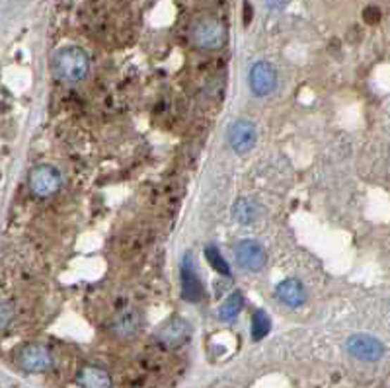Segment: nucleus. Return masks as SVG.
<instances>
[{
  "instance_id": "f257e3e1",
  "label": "nucleus",
  "mask_w": 390,
  "mask_h": 388,
  "mask_svg": "<svg viewBox=\"0 0 390 388\" xmlns=\"http://www.w3.org/2000/svg\"><path fill=\"white\" fill-rule=\"evenodd\" d=\"M53 70L65 82H80L88 76L90 59L80 47H63L53 59Z\"/></svg>"
},
{
  "instance_id": "f03ea898",
  "label": "nucleus",
  "mask_w": 390,
  "mask_h": 388,
  "mask_svg": "<svg viewBox=\"0 0 390 388\" xmlns=\"http://www.w3.org/2000/svg\"><path fill=\"white\" fill-rule=\"evenodd\" d=\"M227 25L222 24L221 20L217 18H203V20H197L189 32V39L195 47L205 51H215L221 49L222 45L227 43Z\"/></svg>"
},
{
  "instance_id": "7ed1b4c3",
  "label": "nucleus",
  "mask_w": 390,
  "mask_h": 388,
  "mask_svg": "<svg viewBox=\"0 0 390 388\" xmlns=\"http://www.w3.org/2000/svg\"><path fill=\"white\" fill-rule=\"evenodd\" d=\"M61 184H63L61 172L49 164H42L30 174V187L37 197H51L59 192Z\"/></svg>"
},
{
  "instance_id": "20e7f679",
  "label": "nucleus",
  "mask_w": 390,
  "mask_h": 388,
  "mask_svg": "<svg viewBox=\"0 0 390 388\" xmlns=\"http://www.w3.org/2000/svg\"><path fill=\"white\" fill-rule=\"evenodd\" d=\"M237 262L240 268H244L246 271H260L265 268L268 263V252L258 240H242L237 246Z\"/></svg>"
},
{
  "instance_id": "39448f33",
  "label": "nucleus",
  "mask_w": 390,
  "mask_h": 388,
  "mask_svg": "<svg viewBox=\"0 0 390 388\" xmlns=\"http://www.w3.org/2000/svg\"><path fill=\"white\" fill-rule=\"evenodd\" d=\"M18 363L27 373H42L47 371L53 365V355L45 346L30 344L22 347V351L18 353Z\"/></svg>"
},
{
  "instance_id": "423d86ee",
  "label": "nucleus",
  "mask_w": 390,
  "mask_h": 388,
  "mask_svg": "<svg viewBox=\"0 0 390 388\" xmlns=\"http://www.w3.org/2000/svg\"><path fill=\"white\" fill-rule=\"evenodd\" d=\"M348 351L361 361H377L384 355V346L369 334H356L348 339Z\"/></svg>"
},
{
  "instance_id": "0eeeda50",
  "label": "nucleus",
  "mask_w": 390,
  "mask_h": 388,
  "mask_svg": "<svg viewBox=\"0 0 390 388\" xmlns=\"http://www.w3.org/2000/svg\"><path fill=\"white\" fill-rule=\"evenodd\" d=\"M248 82H250V90L256 96L263 98V96H268V94H272L275 90V86H277V73H275V68L270 63L260 61V63H256L254 67L250 68Z\"/></svg>"
},
{
  "instance_id": "6e6552de",
  "label": "nucleus",
  "mask_w": 390,
  "mask_h": 388,
  "mask_svg": "<svg viewBox=\"0 0 390 388\" xmlns=\"http://www.w3.org/2000/svg\"><path fill=\"white\" fill-rule=\"evenodd\" d=\"M229 143L238 154H246L256 144V125L248 119H238L229 129Z\"/></svg>"
},
{
  "instance_id": "1a4fd4ad",
  "label": "nucleus",
  "mask_w": 390,
  "mask_h": 388,
  "mask_svg": "<svg viewBox=\"0 0 390 388\" xmlns=\"http://www.w3.org/2000/svg\"><path fill=\"white\" fill-rule=\"evenodd\" d=\"M182 295L189 303H197L203 296V285L194 268L191 256H186L182 262Z\"/></svg>"
},
{
  "instance_id": "9d476101",
  "label": "nucleus",
  "mask_w": 390,
  "mask_h": 388,
  "mask_svg": "<svg viewBox=\"0 0 390 388\" xmlns=\"http://www.w3.org/2000/svg\"><path fill=\"white\" fill-rule=\"evenodd\" d=\"M189 334H191V326L184 318H172V320L166 322L161 328L158 339H161L164 346L178 347L182 344H186Z\"/></svg>"
},
{
  "instance_id": "9b49d317",
  "label": "nucleus",
  "mask_w": 390,
  "mask_h": 388,
  "mask_svg": "<svg viewBox=\"0 0 390 388\" xmlns=\"http://www.w3.org/2000/svg\"><path fill=\"white\" fill-rule=\"evenodd\" d=\"M277 296L281 303H285L291 308H298L306 303V291L303 283L297 279H285L277 285Z\"/></svg>"
},
{
  "instance_id": "f8f14e48",
  "label": "nucleus",
  "mask_w": 390,
  "mask_h": 388,
  "mask_svg": "<svg viewBox=\"0 0 390 388\" xmlns=\"http://www.w3.org/2000/svg\"><path fill=\"white\" fill-rule=\"evenodd\" d=\"M141 326V314L137 313V311H125V313H121L113 320V332L121 336V338H131L133 334H137V330Z\"/></svg>"
},
{
  "instance_id": "ddd939ff",
  "label": "nucleus",
  "mask_w": 390,
  "mask_h": 388,
  "mask_svg": "<svg viewBox=\"0 0 390 388\" xmlns=\"http://www.w3.org/2000/svg\"><path fill=\"white\" fill-rule=\"evenodd\" d=\"M78 382L82 388H110L111 379L108 373L98 367H84L82 373L78 375Z\"/></svg>"
},
{
  "instance_id": "4468645a",
  "label": "nucleus",
  "mask_w": 390,
  "mask_h": 388,
  "mask_svg": "<svg viewBox=\"0 0 390 388\" xmlns=\"http://www.w3.org/2000/svg\"><path fill=\"white\" fill-rule=\"evenodd\" d=\"M232 217L234 220H238L240 225H250V223H254L256 217H258V205L252 199H248V197H242V199H238L234 203V207H232Z\"/></svg>"
},
{
  "instance_id": "2eb2a0df",
  "label": "nucleus",
  "mask_w": 390,
  "mask_h": 388,
  "mask_svg": "<svg viewBox=\"0 0 390 388\" xmlns=\"http://www.w3.org/2000/svg\"><path fill=\"white\" fill-rule=\"evenodd\" d=\"M242 306H244V299H242V295L240 293H232V295L222 303L221 311H219V316H221V320L225 322H230L237 318L238 314H240V311H242Z\"/></svg>"
},
{
  "instance_id": "dca6fc26",
  "label": "nucleus",
  "mask_w": 390,
  "mask_h": 388,
  "mask_svg": "<svg viewBox=\"0 0 390 388\" xmlns=\"http://www.w3.org/2000/svg\"><path fill=\"white\" fill-rule=\"evenodd\" d=\"M270 330H272L270 316L263 313V311H256L254 316H252V338L256 342H260V339H263L270 334Z\"/></svg>"
},
{
  "instance_id": "f3484780",
  "label": "nucleus",
  "mask_w": 390,
  "mask_h": 388,
  "mask_svg": "<svg viewBox=\"0 0 390 388\" xmlns=\"http://www.w3.org/2000/svg\"><path fill=\"white\" fill-rule=\"evenodd\" d=\"M205 258H207V262L211 263V268L217 273H221V275H230V268L227 260L222 258V254L215 248V246H207L205 248Z\"/></svg>"
},
{
  "instance_id": "a211bd4d",
  "label": "nucleus",
  "mask_w": 390,
  "mask_h": 388,
  "mask_svg": "<svg viewBox=\"0 0 390 388\" xmlns=\"http://www.w3.org/2000/svg\"><path fill=\"white\" fill-rule=\"evenodd\" d=\"M14 318V308L6 301H0V330L8 328V324Z\"/></svg>"
},
{
  "instance_id": "6ab92c4d",
  "label": "nucleus",
  "mask_w": 390,
  "mask_h": 388,
  "mask_svg": "<svg viewBox=\"0 0 390 388\" xmlns=\"http://www.w3.org/2000/svg\"><path fill=\"white\" fill-rule=\"evenodd\" d=\"M379 18H381V12H379V8L371 6V8L365 10V20H367V24H375V22H379Z\"/></svg>"
},
{
  "instance_id": "aec40b11",
  "label": "nucleus",
  "mask_w": 390,
  "mask_h": 388,
  "mask_svg": "<svg viewBox=\"0 0 390 388\" xmlns=\"http://www.w3.org/2000/svg\"><path fill=\"white\" fill-rule=\"evenodd\" d=\"M285 2H287V0H268V4H270L272 8H279V6H285Z\"/></svg>"
},
{
  "instance_id": "412c9836",
  "label": "nucleus",
  "mask_w": 390,
  "mask_h": 388,
  "mask_svg": "<svg viewBox=\"0 0 390 388\" xmlns=\"http://www.w3.org/2000/svg\"><path fill=\"white\" fill-rule=\"evenodd\" d=\"M244 8H246V18H244V22L248 24V22H250V4H248V2L244 4Z\"/></svg>"
}]
</instances>
